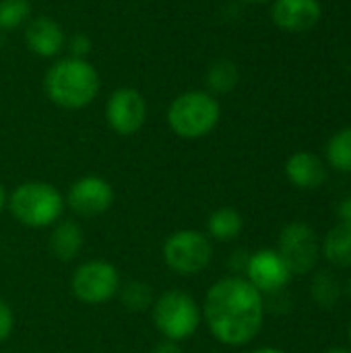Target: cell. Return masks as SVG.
I'll list each match as a JSON object with an SVG mask.
<instances>
[{"mask_svg":"<svg viewBox=\"0 0 351 353\" xmlns=\"http://www.w3.org/2000/svg\"><path fill=\"white\" fill-rule=\"evenodd\" d=\"M265 296L240 275L215 281L203 302V321L215 341L228 347L252 343L265 323Z\"/></svg>","mask_w":351,"mask_h":353,"instance_id":"1","label":"cell"},{"mask_svg":"<svg viewBox=\"0 0 351 353\" xmlns=\"http://www.w3.org/2000/svg\"><path fill=\"white\" fill-rule=\"evenodd\" d=\"M101 81L99 72L85 58H62L54 62L43 79L46 95L64 110H81L95 101Z\"/></svg>","mask_w":351,"mask_h":353,"instance_id":"2","label":"cell"},{"mask_svg":"<svg viewBox=\"0 0 351 353\" xmlns=\"http://www.w3.org/2000/svg\"><path fill=\"white\" fill-rule=\"evenodd\" d=\"M6 207L21 225L43 230L56 225L62 219L66 201L54 184L31 180L19 184L8 194Z\"/></svg>","mask_w":351,"mask_h":353,"instance_id":"3","label":"cell"},{"mask_svg":"<svg viewBox=\"0 0 351 353\" xmlns=\"http://www.w3.org/2000/svg\"><path fill=\"white\" fill-rule=\"evenodd\" d=\"M221 118V105L209 91H186L180 93L168 110V124L180 139H203L211 134Z\"/></svg>","mask_w":351,"mask_h":353,"instance_id":"4","label":"cell"},{"mask_svg":"<svg viewBox=\"0 0 351 353\" xmlns=\"http://www.w3.org/2000/svg\"><path fill=\"white\" fill-rule=\"evenodd\" d=\"M151 316L161 337L176 343L194 337L203 323L199 302L182 290H168L159 294L151 306Z\"/></svg>","mask_w":351,"mask_h":353,"instance_id":"5","label":"cell"},{"mask_svg":"<svg viewBox=\"0 0 351 353\" xmlns=\"http://www.w3.org/2000/svg\"><path fill=\"white\" fill-rule=\"evenodd\" d=\"M161 254L168 269L178 275L190 277L209 267L213 259V242L205 232L178 230L166 238Z\"/></svg>","mask_w":351,"mask_h":353,"instance_id":"6","label":"cell"},{"mask_svg":"<svg viewBox=\"0 0 351 353\" xmlns=\"http://www.w3.org/2000/svg\"><path fill=\"white\" fill-rule=\"evenodd\" d=\"M120 288V273L108 261H87L79 265L70 277V290L74 298L89 306H99L114 300Z\"/></svg>","mask_w":351,"mask_h":353,"instance_id":"7","label":"cell"},{"mask_svg":"<svg viewBox=\"0 0 351 353\" xmlns=\"http://www.w3.org/2000/svg\"><path fill=\"white\" fill-rule=\"evenodd\" d=\"M277 252L292 275L310 273L321 256V242L317 232L304 221L288 223L277 240Z\"/></svg>","mask_w":351,"mask_h":353,"instance_id":"8","label":"cell"},{"mask_svg":"<svg viewBox=\"0 0 351 353\" xmlns=\"http://www.w3.org/2000/svg\"><path fill=\"white\" fill-rule=\"evenodd\" d=\"M106 120L110 128L120 137L139 132L147 120V101L141 91L132 87L116 89L106 103Z\"/></svg>","mask_w":351,"mask_h":353,"instance_id":"9","label":"cell"},{"mask_svg":"<svg viewBox=\"0 0 351 353\" xmlns=\"http://www.w3.org/2000/svg\"><path fill=\"white\" fill-rule=\"evenodd\" d=\"M66 205L81 217H97L112 209L116 194L108 180L99 176H83L68 188Z\"/></svg>","mask_w":351,"mask_h":353,"instance_id":"10","label":"cell"},{"mask_svg":"<svg viewBox=\"0 0 351 353\" xmlns=\"http://www.w3.org/2000/svg\"><path fill=\"white\" fill-rule=\"evenodd\" d=\"M246 279L265 296L279 294L292 279V273L279 252L275 248H263L248 256L246 263Z\"/></svg>","mask_w":351,"mask_h":353,"instance_id":"11","label":"cell"},{"mask_svg":"<svg viewBox=\"0 0 351 353\" xmlns=\"http://www.w3.org/2000/svg\"><path fill=\"white\" fill-rule=\"evenodd\" d=\"M323 14V4L319 0H273L271 19L288 33L310 31Z\"/></svg>","mask_w":351,"mask_h":353,"instance_id":"12","label":"cell"},{"mask_svg":"<svg viewBox=\"0 0 351 353\" xmlns=\"http://www.w3.org/2000/svg\"><path fill=\"white\" fill-rule=\"evenodd\" d=\"M25 43L33 54L41 58H52L58 56L64 48L66 35L64 29L50 17H35L25 29Z\"/></svg>","mask_w":351,"mask_h":353,"instance_id":"13","label":"cell"},{"mask_svg":"<svg viewBox=\"0 0 351 353\" xmlns=\"http://www.w3.org/2000/svg\"><path fill=\"white\" fill-rule=\"evenodd\" d=\"M285 176L288 180L302 188V190H314L327 180V168L325 161L312 153V151H298L288 157L285 161Z\"/></svg>","mask_w":351,"mask_h":353,"instance_id":"14","label":"cell"},{"mask_svg":"<svg viewBox=\"0 0 351 353\" xmlns=\"http://www.w3.org/2000/svg\"><path fill=\"white\" fill-rule=\"evenodd\" d=\"M48 246H50V252H52L58 261L70 263V261H74V259L81 254V250H83V246H85V232H83V228H81L77 221H72V219L58 221V223L54 225L52 234H50Z\"/></svg>","mask_w":351,"mask_h":353,"instance_id":"15","label":"cell"},{"mask_svg":"<svg viewBox=\"0 0 351 353\" xmlns=\"http://www.w3.org/2000/svg\"><path fill=\"white\" fill-rule=\"evenodd\" d=\"M323 256L337 269H351V223L339 221L329 230L321 246Z\"/></svg>","mask_w":351,"mask_h":353,"instance_id":"16","label":"cell"},{"mask_svg":"<svg viewBox=\"0 0 351 353\" xmlns=\"http://www.w3.org/2000/svg\"><path fill=\"white\" fill-rule=\"evenodd\" d=\"M244 219L232 207L215 209L207 219V236L215 242H232L242 234Z\"/></svg>","mask_w":351,"mask_h":353,"instance_id":"17","label":"cell"},{"mask_svg":"<svg viewBox=\"0 0 351 353\" xmlns=\"http://www.w3.org/2000/svg\"><path fill=\"white\" fill-rule=\"evenodd\" d=\"M327 161L333 170L351 174V126L337 130L327 143Z\"/></svg>","mask_w":351,"mask_h":353,"instance_id":"18","label":"cell"},{"mask_svg":"<svg viewBox=\"0 0 351 353\" xmlns=\"http://www.w3.org/2000/svg\"><path fill=\"white\" fill-rule=\"evenodd\" d=\"M240 72L238 66L232 60H217L211 64L209 72H207V85H209V93H230L236 85H238Z\"/></svg>","mask_w":351,"mask_h":353,"instance_id":"19","label":"cell"},{"mask_svg":"<svg viewBox=\"0 0 351 353\" xmlns=\"http://www.w3.org/2000/svg\"><path fill=\"white\" fill-rule=\"evenodd\" d=\"M120 296V302L126 310L130 312H143V310H149L155 302V296H153V290L149 283L145 281H128L126 285L120 288L118 292Z\"/></svg>","mask_w":351,"mask_h":353,"instance_id":"20","label":"cell"},{"mask_svg":"<svg viewBox=\"0 0 351 353\" xmlns=\"http://www.w3.org/2000/svg\"><path fill=\"white\" fill-rule=\"evenodd\" d=\"M339 296H341V283L337 281V277L331 271H321L314 275L312 298L321 308H325V310L335 308V304L339 302Z\"/></svg>","mask_w":351,"mask_h":353,"instance_id":"21","label":"cell"},{"mask_svg":"<svg viewBox=\"0 0 351 353\" xmlns=\"http://www.w3.org/2000/svg\"><path fill=\"white\" fill-rule=\"evenodd\" d=\"M31 17L29 0H0V31H12Z\"/></svg>","mask_w":351,"mask_h":353,"instance_id":"22","label":"cell"},{"mask_svg":"<svg viewBox=\"0 0 351 353\" xmlns=\"http://www.w3.org/2000/svg\"><path fill=\"white\" fill-rule=\"evenodd\" d=\"M14 329V314L10 306L0 298V343H4Z\"/></svg>","mask_w":351,"mask_h":353,"instance_id":"23","label":"cell"},{"mask_svg":"<svg viewBox=\"0 0 351 353\" xmlns=\"http://www.w3.org/2000/svg\"><path fill=\"white\" fill-rule=\"evenodd\" d=\"M70 46V52H72V58H85L89 52H91V39L85 35V33H77L70 37L68 41Z\"/></svg>","mask_w":351,"mask_h":353,"instance_id":"24","label":"cell"},{"mask_svg":"<svg viewBox=\"0 0 351 353\" xmlns=\"http://www.w3.org/2000/svg\"><path fill=\"white\" fill-rule=\"evenodd\" d=\"M151 353H182V347H180V343H176V341H170V339H161Z\"/></svg>","mask_w":351,"mask_h":353,"instance_id":"25","label":"cell"},{"mask_svg":"<svg viewBox=\"0 0 351 353\" xmlns=\"http://www.w3.org/2000/svg\"><path fill=\"white\" fill-rule=\"evenodd\" d=\"M337 217H339V221L351 223V196L343 199V201L337 205Z\"/></svg>","mask_w":351,"mask_h":353,"instance_id":"26","label":"cell"},{"mask_svg":"<svg viewBox=\"0 0 351 353\" xmlns=\"http://www.w3.org/2000/svg\"><path fill=\"white\" fill-rule=\"evenodd\" d=\"M6 201H8V196H6V190H4V184L0 182V213H2V209L6 207Z\"/></svg>","mask_w":351,"mask_h":353,"instance_id":"27","label":"cell"},{"mask_svg":"<svg viewBox=\"0 0 351 353\" xmlns=\"http://www.w3.org/2000/svg\"><path fill=\"white\" fill-rule=\"evenodd\" d=\"M252 353H285V352H281V350H277V347H259V350H254Z\"/></svg>","mask_w":351,"mask_h":353,"instance_id":"28","label":"cell"},{"mask_svg":"<svg viewBox=\"0 0 351 353\" xmlns=\"http://www.w3.org/2000/svg\"><path fill=\"white\" fill-rule=\"evenodd\" d=\"M323 353H351V350H348V347H331V350Z\"/></svg>","mask_w":351,"mask_h":353,"instance_id":"29","label":"cell"},{"mask_svg":"<svg viewBox=\"0 0 351 353\" xmlns=\"http://www.w3.org/2000/svg\"><path fill=\"white\" fill-rule=\"evenodd\" d=\"M246 2H250V4H265V2H271V0H246Z\"/></svg>","mask_w":351,"mask_h":353,"instance_id":"30","label":"cell"},{"mask_svg":"<svg viewBox=\"0 0 351 353\" xmlns=\"http://www.w3.org/2000/svg\"><path fill=\"white\" fill-rule=\"evenodd\" d=\"M345 292H348V296H350V300H351V277H350V281H348V288H345Z\"/></svg>","mask_w":351,"mask_h":353,"instance_id":"31","label":"cell"},{"mask_svg":"<svg viewBox=\"0 0 351 353\" xmlns=\"http://www.w3.org/2000/svg\"><path fill=\"white\" fill-rule=\"evenodd\" d=\"M348 337H350V345H351V323H350V329H348Z\"/></svg>","mask_w":351,"mask_h":353,"instance_id":"32","label":"cell"}]
</instances>
